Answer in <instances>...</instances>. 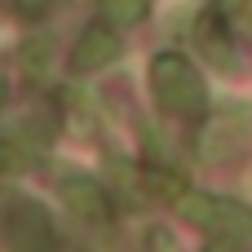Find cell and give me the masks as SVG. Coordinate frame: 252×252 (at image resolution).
<instances>
[{
    "instance_id": "277c9868",
    "label": "cell",
    "mask_w": 252,
    "mask_h": 252,
    "mask_svg": "<svg viewBox=\"0 0 252 252\" xmlns=\"http://www.w3.org/2000/svg\"><path fill=\"white\" fill-rule=\"evenodd\" d=\"M58 199L66 204V213H71L80 226H93V230H102V226L111 221V213H115L111 195H106L93 177H62V182H58Z\"/></svg>"
},
{
    "instance_id": "30bf717a",
    "label": "cell",
    "mask_w": 252,
    "mask_h": 252,
    "mask_svg": "<svg viewBox=\"0 0 252 252\" xmlns=\"http://www.w3.org/2000/svg\"><path fill=\"white\" fill-rule=\"evenodd\" d=\"M18 13H22V18H44L49 9H44V4H18Z\"/></svg>"
},
{
    "instance_id": "7a4b0ae2",
    "label": "cell",
    "mask_w": 252,
    "mask_h": 252,
    "mask_svg": "<svg viewBox=\"0 0 252 252\" xmlns=\"http://www.w3.org/2000/svg\"><path fill=\"white\" fill-rule=\"evenodd\" d=\"M177 213H182L190 226L217 235V239L230 244V248H252V208H244L239 199H217V195L190 190V195L177 199Z\"/></svg>"
},
{
    "instance_id": "7c38bea8",
    "label": "cell",
    "mask_w": 252,
    "mask_h": 252,
    "mask_svg": "<svg viewBox=\"0 0 252 252\" xmlns=\"http://www.w3.org/2000/svg\"><path fill=\"white\" fill-rule=\"evenodd\" d=\"M4 97H9V93H4V84H0V106H4Z\"/></svg>"
},
{
    "instance_id": "3957f363",
    "label": "cell",
    "mask_w": 252,
    "mask_h": 252,
    "mask_svg": "<svg viewBox=\"0 0 252 252\" xmlns=\"http://www.w3.org/2000/svg\"><path fill=\"white\" fill-rule=\"evenodd\" d=\"M4 248L9 252H58V230L49 213L31 199H18L4 213Z\"/></svg>"
},
{
    "instance_id": "9c48e42d",
    "label": "cell",
    "mask_w": 252,
    "mask_h": 252,
    "mask_svg": "<svg viewBox=\"0 0 252 252\" xmlns=\"http://www.w3.org/2000/svg\"><path fill=\"white\" fill-rule=\"evenodd\" d=\"M27 168V155L18 146H0V173H22Z\"/></svg>"
},
{
    "instance_id": "8fae6325",
    "label": "cell",
    "mask_w": 252,
    "mask_h": 252,
    "mask_svg": "<svg viewBox=\"0 0 252 252\" xmlns=\"http://www.w3.org/2000/svg\"><path fill=\"white\" fill-rule=\"evenodd\" d=\"M204 252H239V248H230V244H213V248H204Z\"/></svg>"
},
{
    "instance_id": "52a82bcc",
    "label": "cell",
    "mask_w": 252,
    "mask_h": 252,
    "mask_svg": "<svg viewBox=\"0 0 252 252\" xmlns=\"http://www.w3.org/2000/svg\"><path fill=\"white\" fill-rule=\"evenodd\" d=\"M146 13H151L146 0H111V4H102V18H115V22H142Z\"/></svg>"
},
{
    "instance_id": "6da1fadb",
    "label": "cell",
    "mask_w": 252,
    "mask_h": 252,
    "mask_svg": "<svg viewBox=\"0 0 252 252\" xmlns=\"http://www.w3.org/2000/svg\"><path fill=\"white\" fill-rule=\"evenodd\" d=\"M151 93H155V106L173 120H199L208 111V89H204V75L195 71V62L186 53H155L151 58Z\"/></svg>"
},
{
    "instance_id": "8992f818",
    "label": "cell",
    "mask_w": 252,
    "mask_h": 252,
    "mask_svg": "<svg viewBox=\"0 0 252 252\" xmlns=\"http://www.w3.org/2000/svg\"><path fill=\"white\" fill-rule=\"evenodd\" d=\"M195 40H199V49H204L217 66H230V35H226V27L217 22V9H204V13H199Z\"/></svg>"
},
{
    "instance_id": "ba28073f",
    "label": "cell",
    "mask_w": 252,
    "mask_h": 252,
    "mask_svg": "<svg viewBox=\"0 0 252 252\" xmlns=\"http://www.w3.org/2000/svg\"><path fill=\"white\" fill-rule=\"evenodd\" d=\"M22 66H27L31 75H40V71L49 66V40H27V44H22Z\"/></svg>"
},
{
    "instance_id": "5b68a950",
    "label": "cell",
    "mask_w": 252,
    "mask_h": 252,
    "mask_svg": "<svg viewBox=\"0 0 252 252\" xmlns=\"http://www.w3.org/2000/svg\"><path fill=\"white\" fill-rule=\"evenodd\" d=\"M115 58H120V35H115V27H111V22H89V27L80 31L75 49H71V71H75V75H93V71H102V66L115 62Z\"/></svg>"
}]
</instances>
